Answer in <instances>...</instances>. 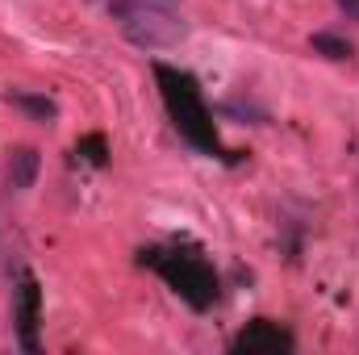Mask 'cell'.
Masks as SVG:
<instances>
[{
  "instance_id": "1",
  "label": "cell",
  "mask_w": 359,
  "mask_h": 355,
  "mask_svg": "<svg viewBox=\"0 0 359 355\" xmlns=\"http://www.w3.org/2000/svg\"><path fill=\"white\" fill-rule=\"evenodd\" d=\"M109 13L121 34L142 51H168L188 38V21L168 0H109Z\"/></svg>"
},
{
  "instance_id": "2",
  "label": "cell",
  "mask_w": 359,
  "mask_h": 355,
  "mask_svg": "<svg viewBox=\"0 0 359 355\" xmlns=\"http://www.w3.org/2000/svg\"><path fill=\"white\" fill-rule=\"evenodd\" d=\"M38 305H42V293H38V280L34 276H21V293H17V335H21V347L25 351H38Z\"/></svg>"
},
{
  "instance_id": "3",
  "label": "cell",
  "mask_w": 359,
  "mask_h": 355,
  "mask_svg": "<svg viewBox=\"0 0 359 355\" xmlns=\"http://www.w3.org/2000/svg\"><path fill=\"white\" fill-rule=\"evenodd\" d=\"M234 351H292V335L276 330L271 322H255L234 339Z\"/></svg>"
},
{
  "instance_id": "4",
  "label": "cell",
  "mask_w": 359,
  "mask_h": 355,
  "mask_svg": "<svg viewBox=\"0 0 359 355\" xmlns=\"http://www.w3.org/2000/svg\"><path fill=\"white\" fill-rule=\"evenodd\" d=\"M38 172H42V151L38 147H17L8 155V188L13 192H29Z\"/></svg>"
},
{
  "instance_id": "5",
  "label": "cell",
  "mask_w": 359,
  "mask_h": 355,
  "mask_svg": "<svg viewBox=\"0 0 359 355\" xmlns=\"http://www.w3.org/2000/svg\"><path fill=\"white\" fill-rule=\"evenodd\" d=\"M4 100H8V105H17L21 113H29L34 121H42V126H50V121L59 117V105H55V100H46V96H38V92H17V88H13Z\"/></svg>"
},
{
  "instance_id": "6",
  "label": "cell",
  "mask_w": 359,
  "mask_h": 355,
  "mask_svg": "<svg viewBox=\"0 0 359 355\" xmlns=\"http://www.w3.org/2000/svg\"><path fill=\"white\" fill-rule=\"evenodd\" d=\"M309 46H313V55L334 59V63L351 59V42H347V38H339V34H330V29H318V34L309 38Z\"/></svg>"
},
{
  "instance_id": "7",
  "label": "cell",
  "mask_w": 359,
  "mask_h": 355,
  "mask_svg": "<svg viewBox=\"0 0 359 355\" xmlns=\"http://www.w3.org/2000/svg\"><path fill=\"white\" fill-rule=\"evenodd\" d=\"M334 4H339L347 17H355V21H359V0H334Z\"/></svg>"
}]
</instances>
